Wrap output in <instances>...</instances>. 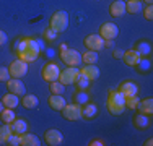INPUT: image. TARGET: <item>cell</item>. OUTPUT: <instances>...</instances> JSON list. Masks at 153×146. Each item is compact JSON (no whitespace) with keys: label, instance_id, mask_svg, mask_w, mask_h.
Listing matches in <instances>:
<instances>
[{"label":"cell","instance_id":"6da1fadb","mask_svg":"<svg viewBox=\"0 0 153 146\" xmlns=\"http://www.w3.org/2000/svg\"><path fill=\"white\" fill-rule=\"evenodd\" d=\"M16 54L20 60L31 63V62H34L39 57V44L31 38H23L16 44Z\"/></svg>","mask_w":153,"mask_h":146},{"label":"cell","instance_id":"7a4b0ae2","mask_svg":"<svg viewBox=\"0 0 153 146\" xmlns=\"http://www.w3.org/2000/svg\"><path fill=\"white\" fill-rule=\"evenodd\" d=\"M108 111L112 115H121L126 111V96L119 89H112L108 94Z\"/></svg>","mask_w":153,"mask_h":146},{"label":"cell","instance_id":"3957f363","mask_svg":"<svg viewBox=\"0 0 153 146\" xmlns=\"http://www.w3.org/2000/svg\"><path fill=\"white\" fill-rule=\"evenodd\" d=\"M49 28L52 29L54 32H64L65 29L68 28V13L64 12V10H59L51 16V21H49Z\"/></svg>","mask_w":153,"mask_h":146},{"label":"cell","instance_id":"277c9868","mask_svg":"<svg viewBox=\"0 0 153 146\" xmlns=\"http://www.w3.org/2000/svg\"><path fill=\"white\" fill-rule=\"evenodd\" d=\"M60 58L65 65H68V67H78V65L82 63V54L75 49L60 50Z\"/></svg>","mask_w":153,"mask_h":146},{"label":"cell","instance_id":"5b68a950","mask_svg":"<svg viewBox=\"0 0 153 146\" xmlns=\"http://www.w3.org/2000/svg\"><path fill=\"white\" fill-rule=\"evenodd\" d=\"M78 76H80V70H78V68H76V67H67L65 70H60L59 81L64 86L75 85V81L78 80Z\"/></svg>","mask_w":153,"mask_h":146},{"label":"cell","instance_id":"8992f818","mask_svg":"<svg viewBox=\"0 0 153 146\" xmlns=\"http://www.w3.org/2000/svg\"><path fill=\"white\" fill-rule=\"evenodd\" d=\"M8 72H10V76H12V78H23L28 73V63L25 60L16 58V60H13L12 63H10Z\"/></svg>","mask_w":153,"mask_h":146},{"label":"cell","instance_id":"52a82bcc","mask_svg":"<svg viewBox=\"0 0 153 146\" xmlns=\"http://www.w3.org/2000/svg\"><path fill=\"white\" fill-rule=\"evenodd\" d=\"M62 117L65 120H70V122H75V120L82 119V105L78 104H65V107L62 109Z\"/></svg>","mask_w":153,"mask_h":146},{"label":"cell","instance_id":"ba28073f","mask_svg":"<svg viewBox=\"0 0 153 146\" xmlns=\"http://www.w3.org/2000/svg\"><path fill=\"white\" fill-rule=\"evenodd\" d=\"M59 75H60V68H59V65L54 63V62H47L44 67H42V78H44L47 83L59 80Z\"/></svg>","mask_w":153,"mask_h":146},{"label":"cell","instance_id":"9c48e42d","mask_svg":"<svg viewBox=\"0 0 153 146\" xmlns=\"http://www.w3.org/2000/svg\"><path fill=\"white\" fill-rule=\"evenodd\" d=\"M85 47L88 50H94V52H98V50H101L104 47V39L101 38L100 34H90L85 38Z\"/></svg>","mask_w":153,"mask_h":146},{"label":"cell","instance_id":"30bf717a","mask_svg":"<svg viewBox=\"0 0 153 146\" xmlns=\"http://www.w3.org/2000/svg\"><path fill=\"white\" fill-rule=\"evenodd\" d=\"M100 36L103 39H116L119 36V28L114 23H103L100 26Z\"/></svg>","mask_w":153,"mask_h":146},{"label":"cell","instance_id":"8fae6325","mask_svg":"<svg viewBox=\"0 0 153 146\" xmlns=\"http://www.w3.org/2000/svg\"><path fill=\"white\" fill-rule=\"evenodd\" d=\"M44 140L49 146H59L62 143V140H64V135L56 128H49L44 133Z\"/></svg>","mask_w":153,"mask_h":146},{"label":"cell","instance_id":"7c38bea8","mask_svg":"<svg viewBox=\"0 0 153 146\" xmlns=\"http://www.w3.org/2000/svg\"><path fill=\"white\" fill-rule=\"evenodd\" d=\"M124 62H126V65L127 67H132V68H135L137 67V63L140 62V54L137 52L135 49H129V50H124Z\"/></svg>","mask_w":153,"mask_h":146},{"label":"cell","instance_id":"4fadbf2b","mask_svg":"<svg viewBox=\"0 0 153 146\" xmlns=\"http://www.w3.org/2000/svg\"><path fill=\"white\" fill-rule=\"evenodd\" d=\"M7 88H8L10 93L16 94V96L25 94V85L20 78H10L8 81H7Z\"/></svg>","mask_w":153,"mask_h":146},{"label":"cell","instance_id":"5bb4252c","mask_svg":"<svg viewBox=\"0 0 153 146\" xmlns=\"http://www.w3.org/2000/svg\"><path fill=\"white\" fill-rule=\"evenodd\" d=\"M80 75L85 76L86 80H90V81H94V80L100 76V68L96 67V65H85V67L80 70Z\"/></svg>","mask_w":153,"mask_h":146},{"label":"cell","instance_id":"9a60e30c","mask_svg":"<svg viewBox=\"0 0 153 146\" xmlns=\"http://www.w3.org/2000/svg\"><path fill=\"white\" fill-rule=\"evenodd\" d=\"M47 104H49V107L54 109V111H62L67 102H65L62 94H51V97L47 99Z\"/></svg>","mask_w":153,"mask_h":146},{"label":"cell","instance_id":"2e32d148","mask_svg":"<svg viewBox=\"0 0 153 146\" xmlns=\"http://www.w3.org/2000/svg\"><path fill=\"white\" fill-rule=\"evenodd\" d=\"M109 13L114 18H119V16H122V15H126V2H124V0H116V2H112L111 7H109Z\"/></svg>","mask_w":153,"mask_h":146},{"label":"cell","instance_id":"e0dca14e","mask_svg":"<svg viewBox=\"0 0 153 146\" xmlns=\"http://www.w3.org/2000/svg\"><path fill=\"white\" fill-rule=\"evenodd\" d=\"M119 91H121L126 97L127 96H135L138 93V86L132 81H122L121 85H119Z\"/></svg>","mask_w":153,"mask_h":146},{"label":"cell","instance_id":"ac0fdd59","mask_svg":"<svg viewBox=\"0 0 153 146\" xmlns=\"http://www.w3.org/2000/svg\"><path fill=\"white\" fill-rule=\"evenodd\" d=\"M137 111L140 114H145V115H152L153 114V99L152 97H147V99L140 101L137 105Z\"/></svg>","mask_w":153,"mask_h":146},{"label":"cell","instance_id":"d6986e66","mask_svg":"<svg viewBox=\"0 0 153 146\" xmlns=\"http://www.w3.org/2000/svg\"><path fill=\"white\" fill-rule=\"evenodd\" d=\"M10 127H12V131L16 135H23V133H26V130H28V123H26V120H23V119H15L10 123Z\"/></svg>","mask_w":153,"mask_h":146},{"label":"cell","instance_id":"ffe728a7","mask_svg":"<svg viewBox=\"0 0 153 146\" xmlns=\"http://www.w3.org/2000/svg\"><path fill=\"white\" fill-rule=\"evenodd\" d=\"M20 146H39V138L33 133H23L20 138Z\"/></svg>","mask_w":153,"mask_h":146},{"label":"cell","instance_id":"44dd1931","mask_svg":"<svg viewBox=\"0 0 153 146\" xmlns=\"http://www.w3.org/2000/svg\"><path fill=\"white\" fill-rule=\"evenodd\" d=\"M134 125L140 130L150 127V115H145V114H140V112H138V114L134 117Z\"/></svg>","mask_w":153,"mask_h":146},{"label":"cell","instance_id":"7402d4cb","mask_svg":"<svg viewBox=\"0 0 153 146\" xmlns=\"http://www.w3.org/2000/svg\"><path fill=\"white\" fill-rule=\"evenodd\" d=\"M2 102H3V105H5V107L15 109L16 105L20 104V99H18L16 94H13V93H7L5 96L2 97Z\"/></svg>","mask_w":153,"mask_h":146},{"label":"cell","instance_id":"603a6c76","mask_svg":"<svg viewBox=\"0 0 153 146\" xmlns=\"http://www.w3.org/2000/svg\"><path fill=\"white\" fill-rule=\"evenodd\" d=\"M0 119H2V122H3V123H12L13 120L16 119V115H15V109L3 107V111L0 112Z\"/></svg>","mask_w":153,"mask_h":146},{"label":"cell","instance_id":"cb8c5ba5","mask_svg":"<svg viewBox=\"0 0 153 146\" xmlns=\"http://www.w3.org/2000/svg\"><path fill=\"white\" fill-rule=\"evenodd\" d=\"M38 104H39V101L34 94H26V96H23V99H21V105H23L25 109H34Z\"/></svg>","mask_w":153,"mask_h":146},{"label":"cell","instance_id":"d4e9b609","mask_svg":"<svg viewBox=\"0 0 153 146\" xmlns=\"http://www.w3.org/2000/svg\"><path fill=\"white\" fill-rule=\"evenodd\" d=\"M12 127H10V123H3L2 127H0V145H7V141H8V138L12 136Z\"/></svg>","mask_w":153,"mask_h":146},{"label":"cell","instance_id":"484cf974","mask_svg":"<svg viewBox=\"0 0 153 146\" xmlns=\"http://www.w3.org/2000/svg\"><path fill=\"white\" fill-rule=\"evenodd\" d=\"M142 10V2L140 0H129L126 2V13H130V15H135Z\"/></svg>","mask_w":153,"mask_h":146},{"label":"cell","instance_id":"4316f807","mask_svg":"<svg viewBox=\"0 0 153 146\" xmlns=\"http://www.w3.org/2000/svg\"><path fill=\"white\" fill-rule=\"evenodd\" d=\"M96 112H98V107L93 102H88L85 107H82V117H85V119H93L96 115Z\"/></svg>","mask_w":153,"mask_h":146},{"label":"cell","instance_id":"83f0119b","mask_svg":"<svg viewBox=\"0 0 153 146\" xmlns=\"http://www.w3.org/2000/svg\"><path fill=\"white\" fill-rule=\"evenodd\" d=\"M135 50L140 54V57H147V55H150V52H152V46L147 41H140L135 46Z\"/></svg>","mask_w":153,"mask_h":146},{"label":"cell","instance_id":"f1b7e54d","mask_svg":"<svg viewBox=\"0 0 153 146\" xmlns=\"http://www.w3.org/2000/svg\"><path fill=\"white\" fill-rule=\"evenodd\" d=\"M82 62H85L86 65H93L98 62V52H94V50H88V52H85L82 55Z\"/></svg>","mask_w":153,"mask_h":146},{"label":"cell","instance_id":"f546056e","mask_svg":"<svg viewBox=\"0 0 153 146\" xmlns=\"http://www.w3.org/2000/svg\"><path fill=\"white\" fill-rule=\"evenodd\" d=\"M64 89H65V86L62 85L59 80L49 83V91H51V94H62V93H64Z\"/></svg>","mask_w":153,"mask_h":146},{"label":"cell","instance_id":"4dcf8cb0","mask_svg":"<svg viewBox=\"0 0 153 146\" xmlns=\"http://www.w3.org/2000/svg\"><path fill=\"white\" fill-rule=\"evenodd\" d=\"M138 102H140V99H138V96L135 94V96H127L126 97V109H130V111H135Z\"/></svg>","mask_w":153,"mask_h":146},{"label":"cell","instance_id":"1f68e13d","mask_svg":"<svg viewBox=\"0 0 153 146\" xmlns=\"http://www.w3.org/2000/svg\"><path fill=\"white\" fill-rule=\"evenodd\" d=\"M135 68H138V72H148L150 70V60H145V58H140V62L137 63V67Z\"/></svg>","mask_w":153,"mask_h":146},{"label":"cell","instance_id":"d6a6232c","mask_svg":"<svg viewBox=\"0 0 153 146\" xmlns=\"http://www.w3.org/2000/svg\"><path fill=\"white\" fill-rule=\"evenodd\" d=\"M56 38H57V32H54L51 28H47L44 31V39L47 42H54V41H56Z\"/></svg>","mask_w":153,"mask_h":146},{"label":"cell","instance_id":"836d02e7","mask_svg":"<svg viewBox=\"0 0 153 146\" xmlns=\"http://www.w3.org/2000/svg\"><path fill=\"white\" fill-rule=\"evenodd\" d=\"M20 138H21V135L12 133V136L8 138V141H7V145H8V146H20Z\"/></svg>","mask_w":153,"mask_h":146},{"label":"cell","instance_id":"e575fe53","mask_svg":"<svg viewBox=\"0 0 153 146\" xmlns=\"http://www.w3.org/2000/svg\"><path fill=\"white\" fill-rule=\"evenodd\" d=\"M75 83H76V86H78V89H86V86H88L90 80H86L85 76L80 75V76H78V80H76Z\"/></svg>","mask_w":153,"mask_h":146},{"label":"cell","instance_id":"d590c367","mask_svg":"<svg viewBox=\"0 0 153 146\" xmlns=\"http://www.w3.org/2000/svg\"><path fill=\"white\" fill-rule=\"evenodd\" d=\"M10 78H12V76H10V72H8V68H5V67H0V81H8Z\"/></svg>","mask_w":153,"mask_h":146},{"label":"cell","instance_id":"8d00e7d4","mask_svg":"<svg viewBox=\"0 0 153 146\" xmlns=\"http://www.w3.org/2000/svg\"><path fill=\"white\" fill-rule=\"evenodd\" d=\"M143 16L147 18L148 21L153 20V7H152V5H147V8L143 10Z\"/></svg>","mask_w":153,"mask_h":146},{"label":"cell","instance_id":"74e56055","mask_svg":"<svg viewBox=\"0 0 153 146\" xmlns=\"http://www.w3.org/2000/svg\"><path fill=\"white\" fill-rule=\"evenodd\" d=\"M7 34H5V31H2V29H0V46H3V44L7 42Z\"/></svg>","mask_w":153,"mask_h":146},{"label":"cell","instance_id":"f35d334b","mask_svg":"<svg viewBox=\"0 0 153 146\" xmlns=\"http://www.w3.org/2000/svg\"><path fill=\"white\" fill-rule=\"evenodd\" d=\"M122 55H124V50H121V49H116L112 52V57L114 58H122Z\"/></svg>","mask_w":153,"mask_h":146},{"label":"cell","instance_id":"ab89813d","mask_svg":"<svg viewBox=\"0 0 153 146\" xmlns=\"http://www.w3.org/2000/svg\"><path fill=\"white\" fill-rule=\"evenodd\" d=\"M88 145L90 146H104V141L103 140H93V141H90Z\"/></svg>","mask_w":153,"mask_h":146},{"label":"cell","instance_id":"60d3db41","mask_svg":"<svg viewBox=\"0 0 153 146\" xmlns=\"http://www.w3.org/2000/svg\"><path fill=\"white\" fill-rule=\"evenodd\" d=\"M114 39H104V47H112Z\"/></svg>","mask_w":153,"mask_h":146},{"label":"cell","instance_id":"b9f144b4","mask_svg":"<svg viewBox=\"0 0 153 146\" xmlns=\"http://www.w3.org/2000/svg\"><path fill=\"white\" fill-rule=\"evenodd\" d=\"M143 145H145V146H152V145H153V140H152V138H148V140L145 141Z\"/></svg>","mask_w":153,"mask_h":146},{"label":"cell","instance_id":"7bdbcfd3","mask_svg":"<svg viewBox=\"0 0 153 146\" xmlns=\"http://www.w3.org/2000/svg\"><path fill=\"white\" fill-rule=\"evenodd\" d=\"M59 49H60V50H65V49H68V46H67V44H60Z\"/></svg>","mask_w":153,"mask_h":146},{"label":"cell","instance_id":"ee69618b","mask_svg":"<svg viewBox=\"0 0 153 146\" xmlns=\"http://www.w3.org/2000/svg\"><path fill=\"white\" fill-rule=\"evenodd\" d=\"M3 107H5V105H3V102H2V101H0V112H2V111H3Z\"/></svg>","mask_w":153,"mask_h":146},{"label":"cell","instance_id":"f6af8a7d","mask_svg":"<svg viewBox=\"0 0 153 146\" xmlns=\"http://www.w3.org/2000/svg\"><path fill=\"white\" fill-rule=\"evenodd\" d=\"M145 3H147V5H152V3H153V0H145Z\"/></svg>","mask_w":153,"mask_h":146}]
</instances>
